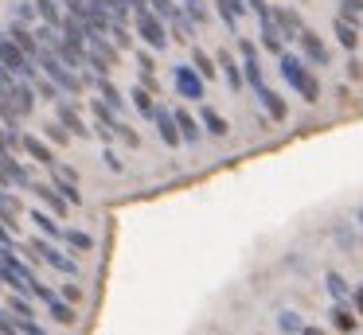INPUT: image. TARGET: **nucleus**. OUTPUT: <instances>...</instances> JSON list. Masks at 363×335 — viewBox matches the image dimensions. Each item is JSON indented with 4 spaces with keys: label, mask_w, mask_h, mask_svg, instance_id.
I'll return each instance as SVG.
<instances>
[{
    "label": "nucleus",
    "mask_w": 363,
    "mask_h": 335,
    "mask_svg": "<svg viewBox=\"0 0 363 335\" xmlns=\"http://www.w3.org/2000/svg\"><path fill=\"white\" fill-rule=\"evenodd\" d=\"M102 160H106V168H110V171H121V160H118V152H113V148H106Z\"/></svg>",
    "instance_id": "48"
},
{
    "label": "nucleus",
    "mask_w": 363,
    "mask_h": 335,
    "mask_svg": "<svg viewBox=\"0 0 363 335\" xmlns=\"http://www.w3.org/2000/svg\"><path fill=\"white\" fill-rule=\"evenodd\" d=\"M355 319H359V316H355V312L347 308L344 300H336V308H332V327H340V331H352Z\"/></svg>",
    "instance_id": "29"
},
{
    "label": "nucleus",
    "mask_w": 363,
    "mask_h": 335,
    "mask_svg": "<svg viewBox=\"0 0 363 335\" xmlns=\"http://www.w3.org/2000/svg\"><path fill=\"white\" fill-rule=\"evenodd\" d=\"M51 187H55V191L63 195V199L71 203V207H82V191H79V187H74L67 176H59V171H55V179H51Z\"/></svg>",
    "instance_id": "28"
},
{
    "label": "nucleus",
    "mask_w": 363,
    "mask_h": 335,
    "mask_svg": "<svg viewBox=\"0 0 363 335\" xmlns=\"http://www.w3.org/2000/svg\"><path fill=\"white\" fill-rule=\"evenodd\" d=\"M94 90L102 93V101H106L110 109H118V113L125 109V98H121V90H118V86H110V78H98V82H94Z\"/></svg>",
    "instance_id": "26"
},
{
    "label": "nucleus",
    "mask_w": 363,
    "mask_h": 335,
    "mask_svg": "<svg viewBox=\"0 0 363 335\" xmlns=\"http://www.w3.org/2000/svg\"><path fill=\"white\" fill-rule=\"evenodd\" d=\"M238 55H242V78H246V86H262V67H258V47L250 43V39H238Z\"/></svg>",
    "instance_id": "8"
},
{
    "label": "nucleus",
    "mask_w": 363,
    "mask_h": 335,
    "mask_svg": "<svg viewBox=\"0 0 363 335\" xmlns=\"http://www.w3.org/2000/svg\"><path fill=\"white\" fill-rule=\"evenodd\" d=\"M332 31H336L340 47H347V51H355V47H359V31H355V23H347V20H340V16H336Z\"/></svg>",
    "instance_id": "25"
},
{
    "label": "nucleus",
    "mask_w": 363,
    "mask_h": 335,
    "mask_svg": "<svg viewBox=\"0 0 363 335\" xmlns=\"http://www.w3.org/2000/svg\"><path fill=\"white\" fill-rule=\"evenodd\" d=\"M110 28H113V43H118L121 51H125V47L133 43V35H129V28H125V23H110Z\"/></svg>",
    "instance_id": "43"
},
{
    "label": "nucleus",
    "mask_w": 363,
    "mask_h": 335,
    "mask_svg": "<svg viewBox=\"0 0 363 335\" xmlns=\"http://www.w3.org/2000/svg\"><path fill=\"white\" fill-rule=\"evenodd\" d=\"M149 121L157 125L160 140H164L168 148H176V144H180V129H176V113H172V109H164V106H152V117H149Z\"/></svg>",
    "instance_id": "9"
},
{
    "label": "nucleus",
    "mask_w": 363,
    "mask_h": 335,
    "mask_svg": "<svg viewBox=\"0 0 363 335\" xmlns=\"http://www.w3.org/2000/svg\"><path fill=\"white\" fill-rule=\"evenodd\" d=\"M254 93H258V101H262V109H266L269 117H274V121H285V117H289V106H285L281 98H277L274 90H269L266 82L262 86H254Z\"/></svg>",
    "instance_id": "14"
},
{
    "label": "nucleus",
    "mask_w": 363,
    "mask_h": 335,
    "mask_svg": "<svg viewBox=\"0 0 363 335\" xmlns=\"http://www.w3.org/2000/svg\"><path fill=\"white\" fill-rule=\"evenodd\" d=\"M191 67L199 70V78H203V82H207V78H215V70H219V67H215V59H211L207 51H196V55H191Z\"/></svg>",
    "instance_id": "34"
},
{
    "label": "nucleus",
    "mask_w": 363,
    "mask_h": 335,
    "mask_svg": "<svg viewBox=\"0 0 363 335\" xmlns=\"http://www.w3.org/2000/svg\"><path fill=\"white\" fill-rule=\"evenodd\" d=\"M137 67H141V70H152V55L141 51V55H137Z\"/></svg>",
    "instance_id": "50"
},
{
    "label": "nucleus",
    "mask_w": 363,
    "mask_h": 335,
    "mask_svg": "<svg viewBox=\"0 0 363 335\" xmlns=\"http://www.w3.org/2000/svg\"><path fill=\"white\" fill-rule=\"evenodd\" d=\"M347 74H352V78H363V62L352 59V62H347Z\"/></svg>",
    "instance_id": "52"
},
{
    "label": "nucleus",
    "mask_w": 363,
    "mask_h": 335,
    "mask_svg": "<svg viewBox=\"0 0 363 335\" xmlns=\"http://www.w3.org/2000/svg\"><path fill=\"white\" fill-rule=\"evenodd\" d=\"M269 16H274V28L281 31V39H297L305 31V23H301V16L293 8H269Z\"/></svg>",
    "instance_id": "12"
},
{
    "label": "nucleus",
    "mask_w": 363,
    "mask_h": 335,
    "mask_svg": "<svg viewBox=\"0 0 363 335\" xmlns=\"http://www.w3.org/2000/svg\"><path fill=\"white\" fill-rule=\"evenodd\" d=\"M9 312H12V316H35V304H32V296L16 293V296L9 300Z\"/></svg>",
    "instance_id": "36"
},
{
    "label": "nucleus",
    "mask_w": 363,
    "mask_h": 335,
    "mask_svg": "<svg viewBox=\"0 0 363 335\" xmlns=\"http://www.w3.org/2000/svg\"><path fill=\"white\" fill-rule=\"evenodd\" d=\"M113 137H118L125 148H137V144H141V137H137V129H129L125 121H118V129H113Z\"/></svg>",
    "instance_id": "40"
},
{
    "label": "nucleus",
    "mask_w": 363,
    "mask_h": 335,
    "mask_svg": "<svg viewBox=\"0 0 363 335\" xmlns=\"http://www.w3.org/2000/svg\"><path fill=\"white\" fill-rule=\"evenodd\" d=\"M129 98H133V106L141 109V117H152V106H157V101H152V90H145V86H133V90H129Z\"/></svg>",
    "instance_id": "32"
},
{
    "label": "nucleus",
    "mask_w": 363,
    "mask_h": 335,
    "mask_svg": "<svg viewBox=\"0 0 363 335\" xmlns=\"http://www.w3.org/2000/svg\"><path fill=\"white\" fill-rule=\"evenodd\" d=\"M215 62H219V70L227 74L230 90H242V86H246V78H242V67H238V62L230 59V51H215Z\"/></svg>",
    "instance_id": "17"
},
{
    "label": "nucleus",
    "mask_w": 363,
    "mask_h": 335,
    "mask_svg": "<svg viewBox=\"0 0 363 335\" xmlns=\"http://www.w3.org/2000/svg\"><path fill=\"white\" fill-rule=\"evenodd\" d=\"M277 59H281V62H277V67H281V78L301 93V98H305V101H316V98H320V82L308 74L305 59H297V55H289V51H281Z\"/></svg>",
    "instance_id": "2"
},
{
    "label": "nucleus",
    "mask_w": 363,
    "mask_h": 335,
    "mask_svg": "<svg viewBox=\"0 0 363 335\" xmlns=\"http://www.w3.org/2000/svg\"><path fill=\"white\" fill-rule=\"evenodd\" d=\"M86 51L94 55V59H102V62H118V43H110V39L102 35V31H90V39H86Z\"/></svg>",
    "instance_id": "16"
},
{
    "label": "nucleus",
    "mask_w": 363,
    "mask_h": 335,
    "mask_svg": "<svg viewBox=\"0 0 363 335\" xmlns=\"http://www.w3.org/2000/svg\"><path fill=\"white\" fill-rule=\"evenodd\" d=\"M12 319H16V327H20L24 335H48L40 324H35V316H12Z\"/></svg>",
    "instance_id": "41"
},
{
    "label": "nucleus",
    "mask_w": 363,
    "mask_h": 335,
    "mask_svg": "<svg viewBox=\"0 0 363 335\" xmlns=\"http://www.w3.org/2000/svg\"><path fill=\"white\" fill-rule=\"evenodd\" d=\"M0 67H9L16 78H28V82H32V78L40 74V70H35V59H28V55L20 51L16 43H12V35H9V31L0 35Z\"/></svg>",
    "instance_id": "3"
},
{
    "label": "nucleus",
    "mask_w": 363,
    "mask_h": 335,
    "mask_svg": "<svg viewBox=\"0 0 363 335\" xmlns=\"http://www.w3.org/2000/svg\"><path fill=\"white\" fill-rule=\"evenodd\" d=\"M324 285H328V293L336 296V300H347V296H352V288H347V280L340 277V273H324Z\"/></svg>",
    "instance_id": "35"
},
{
    "label": "nucleus",
    "mask_w": 363,
    "mask_h": 335,
    "mask_svg": "<svg viewBox=\"0 0 363 335\" xmlns=\"http://www.w3.org/2000/svg\"><path fill=\"white\" fill-rule=\"evenodd\" d=\"M48 140H55V144H67V140H71V132H67L59 121H51V125H48Z\"/></svg>",
    "instance_id": "44"
},
{
    "label": "nucleus",
    "mask_w": 363,
    "mask_h": 335,
    "mask_svg": "<svg viewBox=\"0 0 363 335\" xmlns=\"http://www.w3.org/2000/svg\"><path fill=\"white\" fill-rule=\"evenodd\" d=\"M199 121H203V129L211 132V137H227V132H230V125L223 121V117L215 113V109H203V113H199Z\"/></svg>",
    "instance_id": "30"
},
{
    "label": "nucleus",
    "mask_w": 363,
    "mask_h": 335,
    "mask_svg": "<svg viewBox=\"0 0 363 335\" xmlns=\"http://www.w3.org/2000/svg\"><path fill=\"white\" fill-rule=\"evenodd\" d=\"M32 86H35V98H48V101H59V86L51 82V78H40V74H35V78H32Z\"/></svg>",
    "instance_id": "37"
},
{
    "label": "nucleus",
    "mask_w": 363,
    "mask_h": 335,
    "mask_svg": "<svg viewBox=\"0 0 363 335\" xmlns=\"http://www.w3.org/2000/svg\"><path fill=\"white\" fill-rule=\"evenodd\" d=\"M55 121L63 125L71 137H90V129L82 125V117H79V109L71 106V101H55Z\"/></svg>",
    "instance_id": "11"
},
{
    "label": "nucleus",
    "mask_w": 363,
    "mask_h": 335,
    "mask_svg": "<svg viewBox=\"0 0 363 335\" xmlns=\"http://www.w3.org/2000/svg\"><path fill=\"white\" fill-rule=\"evenodd\" d=\"M28 191H35V195H40V199H43V207H48L51 215H59V218H63V215H67V207H71V203H67L63 195L55 191V187H40V183H32Z\"/></svg>",
    "instance_id": "18"
},
{
    "label": "nucleus",
    "mask_w": 363,
    "mask_h": 335,
    "mask_svg": "<svg viewBox=\"0 0 363 335\" xmlns=\"http://www.w3.org/2000/svg\"><path fill=\"white\" fill-rule=\"evenodd\" d=\"M32 296H35V300H55V293H51V285H43V280H35V285H32Z\"/></svg>",
    "instance_id": "47"
},
{
    "label": "nucleus",
    "mask_w": 363,
    "mask_h": 335,
    "mask_svg": "<svg viewBox=\"0 0 363 335\" xmlns=\"http://www.w3.org/2000/svg\"><path fill=\"white\" fill-rule=\"evenodd\" d=\"M129 4V12H141V8H149V0H125Z\"/></svg>",
    "instance_id": "53"
},
{
    "label": "nucleus",
    "mask_w": 363,
    "mask_h": 335,
    "mask_svg": "<svg viewBox=\"0 0 363 335\" xmlns=\"http://www.w3.org/2000/svg\"><path fill=\"white\" fill-rule=\"evenodd\" d=\"M51 319H59V324H74L79 316H74V308H71V304H67V300H59V296H55V300H51Z\"/></svg>",
    "instance_id": "38"
},
{
    "label": "nucleus",
    "mask_w": 363,
    "mask_h": 335,
    "mask_svg": "<svg viewBox=\"0 0 363 335\" xmlns=\"http://www.w3.org/2000/svg\"><path fill=\"white\" fill-rule=\"evenodd\" d=\"M32 222L40 226V234H43V238H51V242H63V226H59L55 218L48 215V210H32Z\"/></svg>",
    "instance_id": "22"
},
{
    "label": "nucleus",
    "mask_w": 363,
    "mask_h": 335,
    "mask_svg": "<svg viewBox=\"0 0 363 335\" xmlns=\"http://www.w3.org/2000/svg\"><path fill=\"white\" fill-rule=\"evenodd\" d=\"M20 148H24V152H28V156H32V160H40V164H48V168H51V164H55V156H51V148H48V140H40V137H24V144H20Z\"/></svg>",
    "instance_id": "23"
},
{
    "label": "nucleus",
    "mask_w": 363,
    "mask_h": 335,
    "mask_svg": "<svg viewBox=\"0 0 363 335\" xmlns=\"http://www.w3.org/2000/svg\"><path fill=\"white\" fill-rule=\"evenodd\" d=\"M28 249H32V254H40L51 269L67 273V277H74V273H79V261H74V257H67V254H59V246H51L48 238H32V242H28Z\"/></svg>",
    "instance_id": "5"
},
{
    "label": "nucleus",
    "mask_w": 363,
    "mask_h": 335,
    "mask_svg": "<svg viewBox=\"0 0 363 335\" xmlns=\"http://www.w3.org/2000/svg\"><path fill=\"white\" fill-rule=\"evenodd\" d=\"M172 78H176V90H180V98L203 101V78H199V70L191 67V62H188V67L180 62V67L172 70Z\"/></svg>",
    "instance_id": "6"
},
{
    "label": "nucleus",
    "mask_w": 363,
    "mask_h": 335,
    "mask_svg": "<svg viewBox=\"0 0 363 335\" xmlns=\"http://www.w3.org/2000/svg\"><path fill=\"white\" fill-rule=\"evenodd\" d=\"M262 47H266V51H274V55L285 51V39H281V31L274 28V16H269V20H262Z\"/></svg>",
    "instance_id": "24"
},
{
    "label": "nucleus",
    "mask_w": 363,
    "mask_h": 335,
    "mask_svg": "<svg viewBox=\"0 0 363 335\" xmlns=\"http://www.w3.org/2000/svg\"><path fill=\"white\" fill-rule=\"evenodd\" d=\"M9 35H12V43H16L20 47V51H24L28 55V59H35V55H40V43H35V35H32V31H28L24 28V23H12V28H9Z\"/></svg>",
    "instance_id": "19"
},
{
    "label": "nucleus",
    "mask_w": 363,
    "mask_h": 335,
    "mask_svg": "<svg viewBox=\"0 0 363 335\" xmlns=\"http://www.w3.org/2000/svg\"><path fill=\"white\" fill-rule=\"evenodd\" d=\"M137 35H141L152 51H164V47H168V23L160 20L157 12L141 8V12H137Z\"/></svg>",
    "instance_id": "4"
},
{
    "label": "nucleus",
    "mask_w": 363,
    "mask_h": 335,
    "mask_svg": "<svg viewBox=\"0 0 363 335\" xmlns=\"http://www.w3.org/2000/svg\"><path fill=\"white\" fill-rule=\"evenodd\" d=\"M352 304H355V316H363V285L352 293Z\"/></svg>",
    "instance_id": "49"
},
{
    "label": "nucleus",
    "mask_w": 363,
    "mask_h": 335,
    "mask_svg": "<svg viewBox=\"0 0 363 335\" xmlns=\"http://www.w3.org/2000/svg\"><path fill=\"white\" fill-rule=\"evenodd\" d=\"M184 16H188L196 28H199V23H207V20H211V12H207V0H184Z\"/></svg>",
    "instance_id": "31"
},
{
    "label": "nucleus",
    "mask_w": 363,
    "mask_h": 335,
    "mask_svg": "<svg viewBox=\"0 0 363 335\" xmlns=\"http://www.w3.org/2000/svg\"><path fill=\"white\" fill-rule=\"evenodd\" d=\"M16 20L20 23H32L35 20V0H16Z\"/></svg>",
    "instance_id": "42"
},
{
    "label": "nucleus",
    "mask_w": 363,
    "mask_h": 335,
    "mask_svg": "<svg viewBox=\"0 0 363 335\" xmlns=\"http://www.w3.org/2000/svg\"><path fill=\"white\" fill-rule=\"evenodd\" d=\"M0 168H4V176H9V183H12V187H24V191L32 187V176H28V168H24V164H20L12 152L0 156Z\"/></svg>",
    "instance_id": "15"
},
{
    "label": "nucleus",
    "mask_w": 363,
    "mask_h": 335,
    "mask_svg": "<svg viewBox=\"0 0 363 335\" xmlns=\"http://www.w3.org/2000/svg\"><path fill=\"white\" fill-rule=\"evenodd\" d=\"M355 218H359V222H363V207H359V215H355Z\"/></svg>",
    "instance_id": "56"
},
{
    "label": "nucleus",
    "mask_w": 363,
    "mask_h": 335,
    "mask_svg": "<svg viewBox=\"0 0 363 335\" xmlns=\"http://www.w3.org/2000/svg\"><path fill=\"white\" fill-rule=\"evenodd\" d=\"M4 101H9V106L16 109L20 117L32 113V109H35V86L28 82V78H16V86H12V93H9Z\"/></svg>",
    "instance_id": "10"
},
{
    "label": "nucleus",
    "mask_w": 363,
    "mask_h": 335,
    "mask_svg": "<svg viewBox=\"0 0 363 335\" xmlns=\"http://www.w3.org/2000/svg\"><path fill=\"white\" fill-rule=\"evenodd\" d=\"M277 327H281L285 335H297L305 324H301V316H297V312H281V316H277Z\"/></svg>",
    "instance_id": "39"
},
{
    "label": "nucleus",
    "mask_w": 363,
    "mask_h": 335,
    "mask_svg": "<svg viewBox=\"0 0 363 335\" xmlns=\"http://www.w3.org/2000/svg\"><path fill=\"white\" fill-rule=\"evenodd\" d=\"M297 43H301V55H305V62H313V67H328L332 55H328V47L320 43V35H316V31L305 28V31L297 35Z\"/></svg>",
    "instance_id": "7"
},
{
    "label": "nucleus",
    "mask_w": 363,
    "mask_h": 335,
    "mask_svg": "<svg viewBox=\"0 0 363 335\" xmlns=\"http://www.w3.org/2000/svg\"><path fill=\"white\" fill-rule=\"evenodd\" d=\"M63 296H67V300H79L82 288H79V285H63Z\"/></svg>",
    "instance_id": "51"
},
{
    "label": "nucleus",
    "mask_w": 363,
    "mask_h": 335,
    "mask_svg": "<svg viewBox=\"0 0 363 335\" xmlns=\"http://www.w3.org/2000/svg\"><path fill=\"white\" fill-rule=\"evenodd\" d=\"M168 28H172V35L180 39V43H188V39H196V23H191L188 16H184V8L172 16V20H168Z\"/></svg>",
    "instance_id": "27"
},
{
    "label": "nucleus",
    "mask_w": 363,
    "mask_h": 335,
    "mask_svg": "<svg viewBox=\"0 0 363 335\" xmlns=\"http://www.w3.org/2000/svg\"><path fill=\"white\" fill-rule=\"evenodd\" d=\"M215 4V12H219V20L227 23L230 31H238V20H242L250 8H246V0H211Z\"/></svg>",
    "instance_id": "13"
},
{
    "label": "nucleus",
    "mask_w": 363,
    "mask_h": 335,
    "mask_svg": "<svg viewBox=\"0 0 363 335\" xmlns=\"http://www.w3.org/2000/svg\"><path fill=\"white\" fill-rule=\"evenodd\" d=\"M0 335H24V331L16 327V319L9 316V312H0Z\"/></svg>",
    "instance_id": "45"
},
{
    "label": "nucleus",
    "mask_w": 363,
    "mask_h": 335,
    "mask_svg": "<svg viewBox=\"0 0 363 335\" xmlns=\"http://www.w3.org/2000/svg\"><path fill=\"white\" fill-rule=\"evenodd\" d=\"M35 67H40L43 74H48L51 82H55L59 90L67 93V98H79V93H82V78H79V70L63 67V62H59V55L51 51V47H40V55H35Z\"/></svg>",
    "instance_id": "1"
},
{
    "label": "nucleus",
    "mask_w": 363,
    "mask_h": 335,
    "mask_svg": "<svg viewBox=\"0 0 363 335\" xmlns=\"http://www.w3.org/2000/svg\"><path fill=\"white\" fill-rule=\"evenodd\" d=\"M35 16H40L48 28L59 31V23H63V8H59V0H35Z\"/></svg>",
    "instance_id": "21"
},
{
    "label": "nucleus",
    "mask_w": 363,
    "mask_h": 335,
    "mask_svg": "<svg viewBox=\"0 0 363 335\" xmlns=\"http://www.w3.org/2000/svg\"><path fill=\"white\" fill-rule=\"evenodd\" d=\"M176 129H180V140H184V144H196V140H199V132H203V129H199V121H196V117H191V113H184V109H176Z\"/></svg>",
    "instance_id": "20"
},
{
    "label": "nucleus",
    "mask_w": 363,
    "mask_h": 335,
    "mask_svg": "<svg viewBox=\"0 0 363 335\" xmlns=\"http://www.w3.org/2000/svg\"><path fill=\"white\" fill-rule=\"evenodd\" d=\"M340 20H347V23H359V8H352V4H347V0H340Z\"/></svg>",
    "instance_id": "46"
},
{
    "label": "nucleus",
    "mask_w": 363,
    "mask_h": 335,
    "mask_svg": "<svg viewBox=\"0 0 363 335\" xmlns=\"http://www.w3.org/2000/svg\"><path fill=\"white\" fill-rule=\"evenodd\" d=\"M63 242L71 249H79V254H86V249H94V238H90L86 230H63Z\"/></svg>",
    "instance_id": "33"
},
{
    "label": "nucleus",
    "mask_w": 363,
    "mask_h": 335,
    "mask_svg": "<svg viewBox=\"0 0 363 335\" xmlns=\"http://www.w3.org/2000/svg\"><path fill=\"white\" fill-rule=\"evenodd\" d=\"M297 335H324V331H320V327H313V324H305V327H301Z\"/></svg>",
    "instance_id": "54"
},
{
    "label": "nucleus",
    "mask_w": 363,
    "mask_h": 335,
    "mask_svg": "<svg viewBox=\"0 0 363 335\" xmlns=\"http://www.w3.org/2000/svg\"><path fill=\"white\" fill-rule=\"evenodd\" d=\"M347 4H352V8H359V12H363V0H347Z\"/></svg>",
    "instance_id": "55"
}]
</instances>
